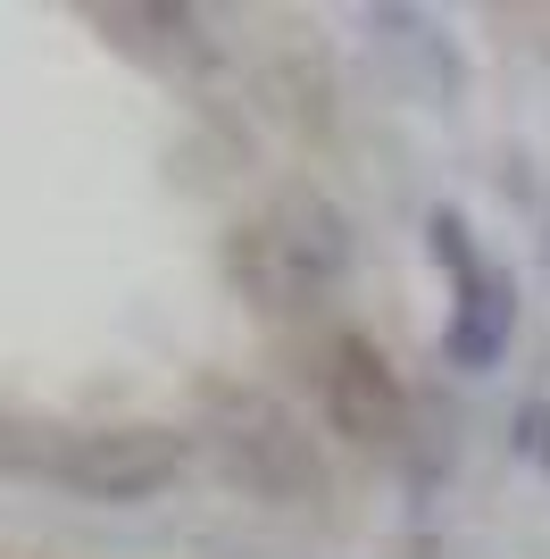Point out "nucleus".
<instances>
[{"label": "nucleus", "mask_w": 550, "mask_h": 559, "mask_svg": "<svg viewBox=\"0 0 550 559\" xmlns=\"http://www.w3.org/2000/svg\"><path fill=\"white\" fill-rule=\"evenodd\" d=\"M350 217L325 192H284L242 242H234V276L251 284L267 309H318L350 276Z\"/></svg>", "instance_id": "nucleus-1"}, {"label": "nucleus", "mask_w": 550, "mask_h": 559, "mask_svg": "<svg viewBox=\"0 0 550 559\" xmlns=\"http://www.w3.org/2000/svg\"><path fill=\"white\" fill-rule=\"evenodd\" d=\"M208 451L226 467V485H242L267 510H318L325 501V460L275 393H217L208 401Z\"/></svg>", "instance_id": "nucleus-2"}, {"label": "nucleus", "mask_w": 550, "mask_h": 559, "mask_svg": "<svg viewBox=\"0 0 550 559\" xmlns=\"http://www.w3.org/2000/svg\"><path fill=\"white\" fill-rule=\"evenodd\" d=\"M183 467H192V443L167 426H92V435H68V443L43 451L50 485H68L75 501H100V510L159 501Z\"/></svg>", "instance_id": "nucleus-3"}, {"label": "nucleus", "mask_w": 550, "mask_h": 559, "mask_svg": "<svg viewBox=\"0 0 550 559\" xmlns=\"http://www.w3.org/2000/svg\"><path fill=\"white\" fill-rule=\"evenodd\" d=\"M426 251H434V267L451 276L442 359H451V368H467V376H483V368L509 350V334H517V284H509L501 267L476 251V234H467V217H458V210H434V217H426Z\"/></svg>", "instance_id": "nucleus-4"}, {"label": "nucleus", "mask_w": 550, "mask_h": 559, "mask_svg": "<svg viewBox=\"0 0 550 559\" xmlns=\"http://www.w3.org/2000/svg\"><path fill=\"white\" fill-rule=\"evenodd\" d=\"M318 409L325 426L359 451H392L409 435V384L392 376V359L367 334H334L318 350Z\"/></svg>", "instance_id": "nucleus-5"}, {"label": "nucleus", "mask_w": 550, "mask_h": 559, "mask_svg": "<svg viewBox=\"0 0 550 559\" xmlns=\"http://www.w3.org/2000/svg\"><path fill=\"white\" fill-rule=\"evenodd\" d=\"M359 25H367V50H375L426 109H458V100H467V59H458V43L442 34V17L384 0V9H367Z\"/></svg>", "instance_id": "nucleus-6"}, {"label": "nucleus", "mask_w": 550, "mask_h": 559, "mask_svg": "<svg viewBox=\"0 0 550 559\" xmlns=\"http://www.w3.org/2000/svg\"><path fill=\"white\" fill-rule=\"evenodd\" d=\"M100 34L151 50H201V9H100Z\"/></svg>", "instance_id": "nucleus-7"}, {"label": "nucleus", "mask_w": 550, "mask_h": 559, "mask_svg": "<svg viewBox=\"0 0 550 559\" xmlns=\"http://www.w3.org/2000/svg\"><path fill=\"white\" fill-rule=\"evenodd\" d=\"M517 451L550 476V409H526V418H517Z\"/></svg>", "instance_id": "nucleus-8"}, {"label": "nucleus", "mask_w": 550, "mask_h": 559, "mask_svg": "<svg viewBox=\"0 0 550 559\" xmlns=\"http://www.w3.org/2000/svg\"><path fill=\"white\" fill-rule=\"evenodd\" d=\"M0 460H9V443H0Z\"/></svg>", "instance_id": "nucleus-9"}, {"label": "nucleus", "mask_w": 550, "mask_h": 559, "mask_svg": "<svg viewBox=\"0 0 550 559\" xmlns=\"http://www.w3.org/2000/svg\"><path fill=\"white\" fill-rule=\"evenodd\" d=\"M542 251H550V234H542Z\"/></svg>", "instance_id": "nucleus-10"}]
</instances>
